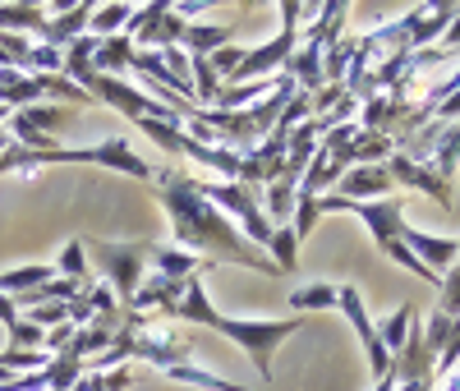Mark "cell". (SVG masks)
<instances>
[{"label": "cell", "mask_w": 460, "mask_h": 391, "mask_svg": "<svg viewBox=\"0 0 460 391\" xmlns=\"http://www.w3.org/2000/svg\"><path fill=\"white\" fill-rule=\"evenodd\" d=\"M157 193H162V208H166L171 230H175V249L194 253L203 262H240V267L267 271V277H281V271L272 267V258H267L262 249H253L244 235L203 199V189H199L194 175L162 171Z\"/></svg>", "instance_id": "obj_1"}, {"label": "cell", "mask_w": 460, "mask_h": 391, "mask_svg": "<svg viewBox=\"0 0 460 391\" xmlns=\"http://www.w3.org/2000/svg\"><path fill=\"white\" fill-rule=\"evenodd\" d=\"M171 323H199V327H212V332L230 336L253 360V369H258L262 382H272V355H277V345L304 327V318H230V313L212 308L203 277H189L184 299L175 304Z\"/></svg>", "instance_id": "obj_2"}, {"label": "cell", "mask_w": 460, "mask_h": 391, "mask_svg": "<svg viewBox=\"0 0 460 391\" xmlns=\"http://www.w3.org/2000/svg\"><path fill=\"white\" fill-rule=\"evenodd\" d=\"M199 189H203V199L235 226L244 240L253 244V249H267V240H272V221H267V212L258 208V189L253 184H230V180H199Z\"/></svg>", "instance_id": "obj_3"}, {"label": "cell", "mask_w": 460, "mask_h": 391, "mask_svg": "<svg viewBox=\"0 0 460 391\" xmlns=\"http://www.w3.org/2000/svg\"><path fill=\"white\" fill-rule=\"evenodd\" d=\"M152 249L157 244H143V240H129V244H93V258L97 267L106 271V286H115V295H120V308L134 304L138 286H143V267L152 262Z\"/></svg>", "instance_id": "obj_4"}, {"label": "cell", "mask_w": 460, "mask_h": 391, "mask_svg": "<svg viewBox=\"0 0 460 391\" xmlns=\"http://www.w3.org/2000/svg\"><path fill=\"white\" fill-rule=\"evenodd\" d=\"M345 318H350V327H355V336H359V345L368 350V373H373V382H382L392 373V350L382 345V336H377V327L368 323V308H364V299H359V290L355 286H341V304H336Z\"/></svg>", "instance_id": "obj_5"}, {"label": "cell", "mask_w": 460, "mask_h": 391, "mask_svg": "<svg viewBox=\"0 0 460 391\" xmlns=\"http://www.w3.org/2000/svg\"><path fill=\"white\" fill-rule=\"evenodd\" d=\"M286 134H267L253 152H244V162H240V175H235V184H272V180H281L286 175Z\"/></svg>", "instance_id": "obj_6"}, {"label": "cell", "mask_w": 460, "mask_h": 391, "mask_svg": "<svg viewBox=\"0 0 460 391\" xmlns=\"http://www.w3.org/2000/svg\"><path fill=\"white\" fill-rule=\"evenodd\" d=\"M401 244H405L419 262H424L429 271H438V277H447L451 262L460 258V240H447V235H424V230H414V226L401 230Z\"/></svg>", "instance_id": "obj_7"}, {"label": "cell", "mask_w": 460, "mask_h": 391, "mask_svg": "<svg viewBox=\"0 0 460 391\" xmlns=\"http://www.w3.org/2000/svg\"><path fill=\"white\" fill-rule=\"evenodd\" d=\"M392 175L387 166H355V171H345L336 193L341 199H350V203H377V199H392Z\"/></svg>", "instance_id": "obj_8"}, {"label": "cell", "mask_w": 460, "mask_h": 391, "mask_svg": "<svg viewBox=\"0 0 460 391\" xmlns=\"http://www.w3.org/2000/svg\"><path fill=\"white\" fill-rule=\"evenodd\" d=\"M387 175H392L396 184H410V189H419V193H429L433 203L451 208V184H447V180H438V175H433V171H424V166H414L410 156L392 152V156H387Z\"/></svg>", "instance_id": "obj_9"}, {"label": "cell", "mask_w": 460, "mask_h": 391, "mask_svg": "<svg viewBox=\"0 0 460 391\" xmlns=\"http://www.w3.org/2000/svg\"><path fill=\"white\" fill-rule=\"evenodd\" d=\"M0 327H5V350H14V355H28V350H47V332L37 327V323H28V318H19V304L10 299V295H0Z\"/></svg>", "instance_id": "obj_10"}, {"label": "cell", "mask_w": 460, "mask_h": 391, "mask_svg": "<svg viewBox=\"0 0 460 391\" xmlns=\"http://www.w3.org/2000/svg\"><path fill=\"white\" fill-rule=\"evenodd\" d=\"M230 37H235L230 23H184V42L180 47L189 51V60H208L221 47H230Z\"/></svg>", "instance_id": "obj_11"}, {"label": "cell", "mask_w": 460, "mask_h": 391, "mask_svg": "<svg viewBox=\"0 0 460 391\" xmlns=\"http://www.w3.org/2000/svg\"><path fill=\"white\" fill-rule=\"evenodd\" d=\"M208 267H212V262H203V258H194V253H184V249H166V244L152 249V271H157V277H171V281L203 277Z\"/></svg>", "instance_id": "obj_12"}, {"label": "cell", "mask_w": 460, "mask_h": 391, "mask_svg": "<svg viewBox=\"0 0 460 391\" xmlns=\"http://www.w3.org/2000/svg\"><path fill=\"white\" fill-rule=\"evenodd\" d=\"M56 277H60L56 262H28V267H14V271H0V295L19 299V295H28V290H42V286L56 281Z\"/></svg>", "instance_id": "obj_13"}, {"label": "cell", "mask_w": 460, "mask_h": 391, "mask_svg": "<svg viewBox=\"0 0 460 391\" xmlns=\"http://www.w3.org/2000/svg\"><path fill=\"white\" fill-rule=\"evenodd\" d=\"M134 42L120 32V37H106V42H97V56H93V74H106V78H120L125 69H134Z\"/></svg>", "instance_id": "obj_14"}, {"label": "cell", "mask_w": 460, "mask_h": 391, "mask_svg": "<svg viewBox=\"0 0 460 391\" xmlns=\"http://www.w3.org/2000/svg\"><path fill=\"white\" fill-rule=\"evenodd\" d=\"M0 32H47V5H0Z\"/></svg>", "instance_id": "obj_15"}, {"label": "cell", "mask_w": 460, "mask_h": 391, "mask_svg": "<svg viewBox=\"0 0 460 391\" xmlns=\"http://www.w3.org/2000/svg\"><path fill=\"white\" fill-rule=\"evenodd\" d=\"M336 304H341V286H332V281H314V286L290 290L295 313H323V308H336Z\"/></svg>", "instance_id": "obj_16"}, {"label": "cell", "mask_w": 460, "mask_h": 391, "mask_svg": "<svg viewBox=\"0 0 460 391\" xmlns=\"http://www.w3.org/2000/svg\"><path fill=\"white\" fill-rule=\"evenodd\" d=\"M267 253H272V267L281 271V277H295V267H299V240H295L290 226H277V230H272Z\"/></svg>", "instance_id": "obj_17"}, {"label": "cell", "mask_w": 460, "mask_h": 391, "mask_svg": "<svg viewBox=\"0 0 460 391\" xmlns=\"http://www.w3.org/2000/svg\"><path fill=\"white\" fill-rule=\"evenodd\" d=\"M129 14H134V5H93L88 32L97 37V42H106V37H120L125 23H129Z\"/></svg>", "instance_id": "obj_18"}, {"label": "cell", "mask_w": 460, "mask_h": 391, "mask_svg": "<svg viewBox=\"0 0 460 391\" xmlns=\"http://www.w3.org/2000/svg\"><path fill=\"white\" fill-rule=\"evenodd\" d=\"M410 327H414V304H401L396 313H392V318L387 323H382V345H387L392 350V360L401 355V350H405V336H410Z\"/></svg>", "instance_id": "obj_19"}, {"label": "cell", "mask_w": 460, "mask_h": 391, "mask_svg": "<svg viewBox=\"0 0 460 391\" xmlns=\"http://www.w3.org/2000/svg\"><path fill=\"white\" fill-rule=\"evenodd\" d=\"M56 271H60V277H69V281H79V286L93 281V277H88V249H84V240H65Z\"/></svg>", "instance_id": "obj_20"}, {"label": "cell", "mask_w": 460, "mask_h": 391, "mask_svg": "<svg viewBox=\"0 0 460 391\" xmlns=\"http://www.w3.org/2000/svg\"><path fill=\"white\" fill-rule=\"evenodd\" d=\"M295 189L299 184H290V180H272V184H267V221L286 226V217H295Z\"/></svg>", "instance_id": "obj_21"}, {"label": "cell", "mask_w": 460, "mask_h": 391, "mask_svg": "<svg viewBox=\"0 0 460 391\" xmlns=\"http://www.w3.org/2000/svg\"><path fill=\"white\" fill-rule=\"evenodd\" d=\"M19 69L23 74H65V51L60 47H47V42H32V51L23 56Z\"/></svg>", "instance_id": "obj_22"}, {"label": "cell", "mask_w": 460, "mask_h": 391, "mask_svg": "<svg viewBox=\"0 0 460 391\" xmlns=\"http://www.w3.org/2000/svg\"><path fill=\"white\" fill-rule=\"evenodd\" d=\"M318 217H323V208H318V199H314V193H304V189H295V240L304 244V240H309V235H314V226H318Z\"/></svg>", "instance_id": "obj_23"}, {"label": "cell", "mask_w": 460, "mask_h": 391, "mask_svg": "<svg viewBox=\"0 0 460 391\" xmlns=\"http://www.w3.org/2000/svg\"><path fill=\"white\" fill-rule=\"evenodd\" d=\"M208 65H212V74L221 78V88H226L230 78L240 74V65H244V47H235V42H230V47H221L217 56H208Z\"/></svg>", "instance_id": "obj_24"}, {"label": "cell", "mask_w": 460, "mask_h": 391, "mask_svg": "<svg viewBox=\"0 0 460 391\" xmlns=\"http://www.w3.org/2000/svg\"><path fill=\"white\" fill-rule=\"evenodd\" d=\"M28 323H37L42 332H51V327L69 323V304H32V308H28Z\"/></svg>", "instance_id": "obj_25"}, {"label": "cell", "mask_w": 460, "mask_h": 391, "mask_svg": "<svg viewBox=\"0 0 460 391\" xmlns=\"http://www.w3.org/2000/svg\"><path fill=\"white\" fill-rule=\"evenodd\" d=\"M442 313H451V318H460V258L451 262V271L442 277Z\"/></svg>", "instance_id": "obj_26"}, {"label": "cell", "mask_w": 460, "mask_h": 391, "mask_svg": "<svg viewBox=\"0 0 460 391\" xmlns=\"http://www.w3.org/2000/svg\"><path fill=\"white\" fill-rule=\"evenodd\" d=\"M438 51H442V56H460V10H456L451 28L442 32V42H438Z\"/></svg>", "instance_id": "obj_27"}, {"label": "cell", "mask_w": 460, "mask_h": 391, "mask_svg": "<svg viewBox=\"0 0 460 391\" xmlns=\"http://www.w3.org/2000/svg\"><path fill=\"white\" fill-rule=\"evenodd\" d=\"M396 391H433V382H401Z\"/></svg>", "instance_id": "obj_28"}]
</instances>
